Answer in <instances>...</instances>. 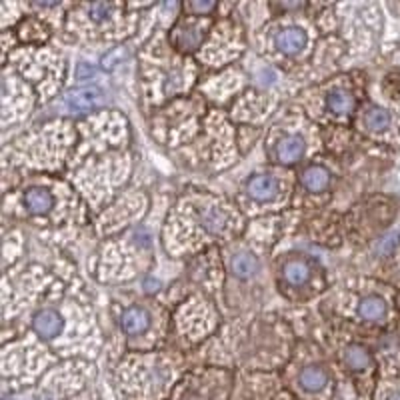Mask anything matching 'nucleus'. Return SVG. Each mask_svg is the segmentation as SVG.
Returning <instances> with one entry per match:
<instances>
[{
    "instance_id": "nucleus-4",
    "label": "nucleus",
    "mask_w": 400,
    "mask_h": 400,
    "mask_svg": "<svg viewBox=\"0 0 400 400\" xmlns=\"http://www.w3.org/2000/svg\"><path fill=\"white\" fill-rule=\"evenodd\" d=\"M305 154V138L303 136H285L278 144H276V156L283 164H294L303 158Z\"/></svg>"
},
{
    "instance_id": "nucleus-18",
    "label": "nucleus",
    "mask_w": 400,
    "mask_h": 400,
    "mask_svg": "<svg viewBox=\"0 0 400 400\" xmlns=\"http://www.w3.org/2000/svg\"><path fill=\"white\" fill-rule=\"evenodd\" d=\"M113 4L108 2H96V4H91V17L96 20V22H102L106 20L111 15H113Z\"/></svg>"
},
{
    "instance_id": "nucleus-5",
    "label": "nucleus",
    "mask_w": 400,
    "mask_h": 400,
    "mask_svg": "<svg viewBox=\"0 0 400 400\" xmlns=\"http://www.w3.org/2000/svg\"><path fill=\"white\" fill-rule=\"evenodd\" d=\"M120 326L126 334H140L144 330H149L151 326V314L140 308V306H133V308H126L122 318H120Z\"/></svg>"
},
{
    "instance_id": "nucleus-20",
    "label": "nucleus",
    "mask_w": 400,
    "mask_h": 400,
    "mask_svg": "<svg viewBox=\"0 0 400 400\" xmlns=\"http://www.w3.org/2000/svg\"><path fill=\"white\" fill-rule=\"evenodd\" d=\"M388 400H400V392H394V394H392Z\"/></svg>"
},
{
    "instance_id": "nucleus-3",
    "label": "nucleus",
    "mask_w": 400,
    "mask_h": 400,
    "mask_svg": "<svg viewBox=\"0 0 400 400\" xmlns=\"http://www.w3.org/2000/svg\"><path fill=\"white\" fill-rule=\"evenodd\" d=\"M248 194L258 200V202H268L276 196L278 192V184L272 176H267V174H256L248 180L247 184Z\"/></svg>"
},
{
    "instance_id": "nucleus-8",
    "label": "nucleus",
    "mask_w": 400,
    "mask_h": 400,
    "mask_svg": "<svg viewBox=\"0 0 400 400\" xmlns=\"http://www.w3.org/2000/svg\"><path fill=\"white\" fill-rule=\"evenodd\" d=\"M344 362H346L348 368L362 372V370L372 366V356L361 344H350V346L344 348Z\"/></svg>"
},
{
    "instance_id": "nucleus-16",
    "label": "nucleus",
    "mask_w": 400,
    "mask_h": 400,
    "mask_svg": "<svg viewBox=\"0 0 400 400\" xmlns=\"http://www.w3.org/2000/svg\"><path fill=\"white\" fill-rule=\"evenodd\" d=\"M390 122H392V116L384 108H370L368 115H366V126L374 133L386 131L390 126Z\"/></svg>"
},
{
    "instance_id": "nucleus-7",
    "label": "nucleus",
    "mask_w": 400,
    "mask_h": 400,
    "mask_svg": "<svg viewBox=\"0 0 400 400\" xmlns=\"http://www.w3.org/2000/svg\"><path fill=\"white\" fill-rule=\"evenodd\" d=\"M305 30L301 28H285L278 37H276V46L285 53V55H296L305 48Z\"/></svg>"
},
{
    "instance_id": "nucleus-17",
    "label": "nucleus",
    "mask_w": 400,
    "mask_h": 400,
    "mask_svg": "<svg viewBox=\"0 0 400 400\" xmlns=\"http://www.w3.org/2000/svg\"><path fill=\"white\" fill-rule=\"evenodd\" d=\"M399 234L397 232H388L386 236H382L381 240L377 242V254L379 256H388L394 248L399 247Z\"/></svg>"
},
{
    "instance_id": "nucleus-12",
    "label": "nucleus",
    "mask_w": 400,
    "mask_h": 400,
    "mask_svg": "<svg viewBox=\"0 0 400 400\" xmlns=\"http://www.w3.org/2000/svg\"><path fill=\"white\" fill-rule=\"evenodd\" d=\"M359 314L364 321L379 323L386 314V303L382 301L381 296H366V298H362L361 305H359Z\"/></svg>"
},
{
    "instance_id": "nucleus-11",
    "label": "nucleus",
    "mask_w": 400,
    "mask_h": 400,
    "mask_svg": "<svg viewBox=\"0 0 400 400\" xmlns=\"http://www.w3.org/2000/svg\"><path fill=\"white\" fill-rule=\"evenodd\" d=\"M303 184L310 192H321L330 184V174H328V171L324 166L312 164V166H308L303 172Z\"/></svg>"
},
{
    "instance_id": "nucleus-14",
    "label": "nucleus",
    "mask_w": 400,
    "mask_h": 400,
    "mask_svg": "<svg viewBox=\"0 0 400 400\" xmlns=\"http://www.w3.org/2000/svg\"><path fill=\"white\" fill-rule=\"evenodd\" d=\"M326 104H328V111L334 115H348L354 108V96L348 91H334L328 95Z\"/></svg>"
},
{
    "instance_id": "nucleus-13",
    "label": "nucleus",
    "mask_w": 400,
    "mask_h": 400,
    "mask_svg": "<svg viewBox=\"0 0 400 400\" xmlns=\"http://www.w3.org/2000/svg\"><path fill=\"white\" fill-rule=\"evenodd\" d=\"M298 381H301V386H303L305 390H308V392H318V390L324 388L328 377H326L324 368H321V366H308V368H305V370L301 372Z\"/></svg>"
},
{
    "instance_id": "nucleus-1",
    "label": "nucleus",
    "mask_w": 400,
    "mask_h": 400,
    "mask_svg": "<svg viewBox=\"0 0 400 400\" xmlns=\"http://www.w3.org/2000/svg\"><path fill=\"white\" fill-rule=\"evenodd\" d=\"M102 104H104V93L96 86H80L66 95V106L78 115L93 113Z\"/></svg>"
},
{
    "instance_id": "nucleus-6",
    "label": "nucleus",
    "mask_w": 400,
    "mask_h": 400,
    "mask_svg": "<svg viewBox=\"0 0 400 400\" xmlns=\"http://www.w3.org/2000/svg\"><path fill=\"white\" fill-rule=\"evenodd\" d=\"M24 204H26V209L30 210L32 214H46L48 210L53 209L55 198H53V194L46 189L35 187V189H28V191L24 192Z\"/></svg>"
},
{
    "instance_id": "nucleus-9",
    "label": "nucleus",
    "mask_w": 400,
    "mask_h": 400,
    "mask_svg": "<svg viewBox=\"0 0 400 400\" xmlns=\"http://www.w3.org/2000/svg\"><path fill=\"white\" fill-rule=\"evenodd\" d=\"M200 225L209 230L210 234H222L227 230V214L216 207H207L198 214Z\"/></svg>"
},
{
    "instance_id": "nucleus-10",
    "label": "nucleus",
    "mask_w": 400,
    "mask_h": 400,
    "mask_svg": "<svg viewBox=\"0 0 400 400\" xmlns=\"http://www.w3.org/2000/svg\"><path fill=\"white\" fill-rule=\"evenodd\" d=\"M230 270L234 272V276L247 280V278H252V276L256 274L258 263H256V258H254L250 252H238V254H234L232 260H230Z\"/></svg>"
},
{
    "instance_id": "nucleus-19",
    "label": "nucleus",
    "mask_w": 400,
    "mask_h": 400,
    "mask_svg": "<svg viewBox=\"0 0 400 400\" xmlns=\"http://www.w3.org/2000/svg\"><path fill=\"white\" fill-rule=\"evenodd\" d=\"M187 8L191 12H194V15H209V12H212L216 8V4L214 2H189Z\"/></svg>"
},
{
    "instance_id": "nucleus-2",
    "label": "nucleus",
    "mask_w": 400,
    "mask_h": 400,
    "mask_svg": "<svg viewBox=\"0 0 400 400\" xmlns=\"http://www.w3.org/2000/svg\"><path fill=\"white\" fill-rule=\"evenodd\" d=\"M32 326L35 330L39 332L42 339H55L62 332V316L60 312H57L55 308H46V310H40L35 314L32 318Z\"/></svg>"
},
{
    "instance_id": "nucleus-15",
    "label": "nucleus",
    "mask_w": 400,
    "mask_h": 400,
    "mask_svg": "<svg viewBox=\"0 0 400 400\" xmlns=\"http://www.w3.org/2000/svg\"><path fill=\"white\" fill-rule=\"evenodd\" d=\"M285 278L292 285H305L310 278V267L305 260H290L285 265Z\"/></svg>"
}]
</instances>
